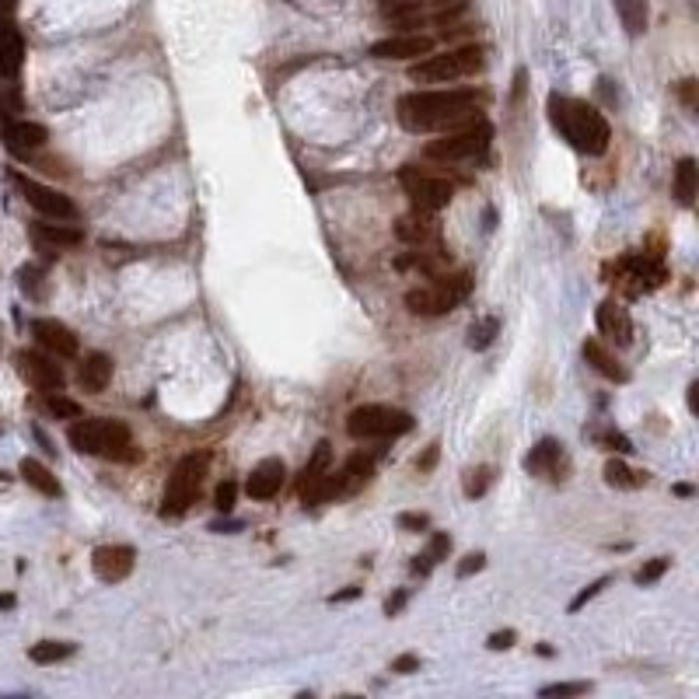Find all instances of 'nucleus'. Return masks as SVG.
Wrapping results in <instances>:
<instances>
[{"label": "nucleus", "mask_w": 699, "mask_h": 699, "mask_svg": "<svg viewBox=\"0 0 699 699\" xmlns=\"http://www.w3.org/2000/svg\"><path fill=\"white\" fill-rule=\"evenodd\" d=\"M480 101L472 88H423L402 95L396 116L409 133H448L480 120Z\"/></svg>", "instance_id": "f257e3e1"}, {"label": "nucleus", "mask_w": 699, "mask_h": 699, "mask_svg": "<svg viewBox=\"0 0 699 699\" xmlns=\"http://www.w3.org/2000/svg\"><path fill=\"white\" fill-rule=\"evenodd\" d=\"M549 120L556 126L563 140L588 154V158H601L609 151L612 140V126L601 116L591 101L584 99H567V95H549Z\"/></svg>", "instance_id": "f03ea898"}, {"label": "nucleus", "mask_w": 699, "mask_h": 699, "mask_svg": "<svg viewBox=\"0 0 699 699\" xmlns=\"http://www.w3.org/2000/svg\"><path fill=\"white\" fill-rule=\"evenodd\" d=\"M482 67H486V53L482 46L469 42L459 49H448V53H427L423 60H417L409 67V80L413 84H451L461 78H476Z\"/></svg>", "instance_id": "7ed1b4c3"}, {"label": "nucleus", "mask_w": 699, "mask_h": 699, "mask_svg": "<svg viewBox=\"0 0 699 699\" xmlns=\"http://www.w3.org/2000/svg\"><path fill=\"white\" fill-rule=\"evenodd\" d=\"M70 444L80 455H101V459H133V440H130V427L120 419H78L70 427Z\"/></svg>", "instance_id": "20e7f679"}, {"label": "nucleus", "mask_w": 699, "mask_h": 699, "mask_svg": "<svg viewBox=\"0 0 699 699\" xmlns=\"http://www.w3.org/2000/svg\"><path fill=\"white\" fill-rule=\"evenodd\" d=\"M413 430V417L406 409L396 406H357L350 417H346V434L357 440H385V438H402Z\"/></svg>", "instance_id": "39448f33"}, {"label": "nucleus", "mask_w": 699, "mask_h": 699, "mask_svg": "<svg viewBox=\"0 0 699 699\" xmlns=\"http://www.w3.org/2000/svg\"><path fill=\"white\" fill-rule=\"evenodd\" d=\"M207 465H210L207 451H193V455L179 459V465L168 476V490H164V500H161V518H179V514L189 511V503L200 493Z\"/></svg>", "instance_id": "423d86ee"}, {"label": "nucleus", "mask_w": 699, "mask_h": 699, "mask_svg": "<svg viewBox=\"0 0 699 699\" xmlns=\"http://www.w3.org/2000/svg\"><path fill=\"white\" fill-rule=\"evenodd\" d=\"M490 140H493V126L486 120H472L459 126V130H448L440 140L427 143V158L430 161H476L490 151Z\"/></svg>", "instance_id": "0eeeda50"}, {"label": "nucleus", "mask_w": 699, "mask_h": 699, "mask_svg": "<svg viewBox=\"0 0 699 699\" xmlns=\"http://www.w3.org/2000/svg\"><path fill=\"white\" fill-rule=\"evenodd\" d=\"M469 291H472V277L469 273L438 277V283H430V287L406 291V308L413 315H448V312H455L461 301L469 298Z\"/></svg>", "instance_id": "6e6552de"}, {"label": "nucleus", "mask_w": 699, "mask_h": 699, "mask_svg": "<svg viewBox=\"0 0 699 699\" xmlns=\"http://www.w3.org/2000/svg\"><path fill=\"white\" fill-rule=\"evenodd\" d=\"M399 182H402V189H406V196L413 200V207H417V210H427V214H438L440 207H448L451 196H455L451 182L440 179V175H430V172H419L413 164L402 168Z\"/></svg>", "instance_id": "1a4fd4ad"}, {"label": "nucleus", "mask_w": 699, "mask_h": 699, "mask_svg": "<svg viewBox=\"0 0 699 699\" xmlns=\"http://www.w3.org/2000/svg\"><path fill=\"white\" fill-rule=\"evenodd\" d=\"M15 182H18L21 196L28 200V207H36L42 217H53V220H74L78 217V207H74V200H70V196H63L60 189H49V185H42V182L21 175V172H15Z\"/></svg>", "instance_id": "9d476101"}, {"label": "nucleus", "mask_w": 699, "mask_h": 699, "mask_svg": "<svg viewBox=\"0 0 699 699\" xmlns=\"http://www.w3.org/2000/svg\"><path fill=\"white\" fill-rule=\"evenodd\" d=\"M15 364H18V375L25 385H32L36 392H60L63 388V367L57 364L53 357H42V354H36V350H21L18 357H15Z\"/></svg>", "instance_id": "9b49d317"}, {"label": "nucleus", "mask_w": 699, "mask_h": 699, "mask_svg": "<svg viewBox=\"0 0 699 699\" xmlns=\"http://www.w3.org/2000/svg\"><path fill=\"white\" fill-rule=\"evenodd\" d=\"M133 563H137L133 545H99V549L91 553V567H95L99 580H105V584L126 580L130 570H133Z\"/></svg>", "instance_id": "f8f14e48"}, {"label": "nucleus", "mask_w": 699, "mask_h": 699, "mask_svg": "<svg viewBox=\"0 0 699 699\" xmlns=\"http://www.w3.org/2000/svg\"><path fill=\"white\" fill-rule=\"evenodd\" d=\"M427 53H434L430 36H388L371 46V57L378 60H423Z\"/></svg>", "instance_id": "ddd939ff"}, {"label": "nucleus", "mask_w": 699, "mask_h": 699, "mask_svg": "<svg viewBox=\"0 0 699 699\" xmlns=\"http://www.w3.org/2000/svg\"><path fill=\"white\" fill-rule=\"evenodd\" d=\"M32 333H36V340H39L42 350H49L53 357H78L80 343L78 336L57 319H36L32 322Z\"/></svg>", "instance_id": "4468645a"}, {"label": "nucleus", "mask_w": 699, "mask_h": 699, "mask_svg": "<svg viewBox=\"0 0 699 699\" xmlns=\"http://www.w3.org/2000/svg\"><path fill=\"white\" fill-rule=\"evenodd\" d=\"M287 480V469L280 459H262L252 472H249V482H245V493L252 500H273L280 493V486Z\"/></svg>", "instance_id": "2eb2a0df"}, {"label": "nucleus", "mask_w": 699, "mask_h": 699, "mask_svg": "<svg viewBox=\"0 0 699 699\" xmlns=\"http://www.w3.org/2000/svg\"><path fill=\"white\" fill-rule=\"evenodd\" d=\"M595 319H598L601 336H609L616 346H630V343H633V319H630V312H626L622 304H616V301H601Z\"/></svg>", "instance_id": "dca6fc26"}, {"label": "nucleus", "mask_w": 699, "mask_h": 699, "mask_svg": "<svg viewBox=\"0 0 699 699\" xmlns=\"http://www.w3.org/2000/svg\"><path fill=\"white\" fill-rule=\"evenodd\" d=\"M396 235H399L402 241H409V245H417V249H427V245H438L440 224L434 220V214H427V210H413V214L399 217V224H396Z\"/></svg>", "instance_id": "f3484780"}, {"label": "nucleus", "mask_w": 699, "mask_h": 699, "mask_svg": "<svg viewBox=\"0 0 699 699\" xmlns=\"http://www.w3.org/2000/svg\"><path fill=\"white\" fill-rule=\"evenodd\" d=\"M32 238H36V245L46 256H57L60 249H78L84 235H80L78 228H70V224H36Z\"/></svg>", "instance_id": "a211bd4d"}, {"label": "nucleus", "mask_w": 699, "mask_h": 699, "mask_svg": "<svg viewBox=\"0 0 699 699\" xmlns=\"http://www.w3.org/2000/svg\"><path fill=\"white\" fill-rule=\"evenodd\" d=\"M4 140H7V147H11L15 154H28V151H39L42 143L49 140V133H46V126H39V122L11 120L4 126Z\"/></svg>", "instance_id": "6ab92c4d"}, {"label": "nucleus", "mask_w": 699, "mask_h": 699, "mask_svg": "<svg viewBox=\"0 0 699 699\" xmlns=\"http://www.w3.org/2000/svg\"><path fill=\"white\" fill-rule=\"evenodd\" d=\"M109 381H112V357H105V354H88V357L80 360L78 385L84 388V392L99 396V392L109 388Z\"/></svg>", "instance_id": "aec40b11"}, {"label": "nucleus", "mask_w": 699, "mask_h": 699, "mask_svg": "<svg viewBox=\"0 0 699 699\" xmlns=\"http://www.w3.org/2000/svg\"><path fill=\"white\" fill-rule=\"evenodd\" d=\"M25 60V42L15 25H0V78H18Z\"/></svg>", "instance_id": "412c9836"}, {"label": "nucleus", "mask_w": 699, "mask_h": 699, "mask_svg": "<svg viewBox=\"0 0 699 699\" xmlns=\"http://www.w3.org/2000/svg\"><path fill=\"white\" fill-rule=\"evenodd\" d=\"M559 459H563V444L553 438H545L532 448V455L524 459V469H528L532 476H545V472H556Z\"/></svg>", "instance_id": "4be33fe9"}, {"label": "nucleus", "mask_w": 699, "mask_h": 699, "mask_svg": "<svg viewBox=\"0 0 699 699\" xmlns=\"http://www.w3.org/2000/svg\"><path fill=\"white\" fill-rule=\"evenodd\" d=\"M584 357H588V364L598 371V375H605V378H612V381H630V371L622 367L620 360L612 357L605 346H601L598 340H588L584 343Z\"/></svg>", "instance_id": "5701e85b"}, {"label": "nucleus", "mask_w": 699, "mask_h": 699, "mask_svg": "<svg viewBox=\"0 0 699 699\" xmlns=\"http://www.w3.org/2000/svg\"><path fill=\"white\" fill-rule=\"evenodd\" d=\"M18 472H21V480L28 482L32 490H39L42 497H60V482H57V476H53V472H49L42 461L21 459Z\"/></svg>", "instance_id": "b1692460"}, {"label": "nucleus", "mask_w": 699, "mask_h": 699, "mask_svg": "<svg viewBox=\"0 0 699 699\" xmlns=\"http://www.w3.org/2000/svg\"><path fill=\"white\" fill-rule=\"evenodd\" d=\"M616 11H620L622 28H626L630 36H643V32H647L651 0H616Z\"/></svg>", "instance_id": "393cba45"}, {"label": "nucleus", "mask_w": 699, "mask_h": 699, "mask_svg": "<svg viewBox=\"0 0 699 699\" xmlns=\"http://www.w3.org/2000/svg\"><path fill=\"white\" fill-rule=\"evenodd\" d=\"M325 476H329V444L322 440L319 448H315V455H312V461L301 469V482H298L301 497H308V493H312V490H315Z\"/></svg>", "instance_id": "a878e982"}, {"label": "nucleus", "mask_w": 699, "mask_h": 699, "mask_svg": "<svg viewBox=\"0 0 699 699\" xmlns=\"http://www.w3.org/2000/svg\"><path fill=\"white\" fill-rule=\"evenodd\" d=\"M696 185H699V168L693 158H682L679 168H675V200L682 207H693L696 200Z\"/></svg>", "instance_id": "bb28decb"}, {"label": "nucleus", "mask_w": 699, "mask_h": 699, "mask_svg": "<svg viewBox=\"0 0 699 699\" xmlns=\"http://www.w3.org/2000/svg\"><path fill=\"white\" fill-rule=\"evenodd\" d=\"M70 654H74V643H67V640H42L28 651V658L36 664H57V661H67Z\"/></svg>", "instance_id": "cd10ccee"}, {"label": "nucleus", "mask_w": 699, "mask_h": 699, "mask_svg": "<svg viewBox=\"0 0 699 699\" xmlns=\"http://www.w3.org/2000/svg\"><path fill=\"white\" fill-rule=\"evenodd\" d=\"M605 482H609V486H620V490H637V486L647 482V472H630L622 461L609 459L605 461Z\"/></svg>", "instance_id": "c85d7f7f"}, {"label": "nucleus", "mask_w": 699, "mask_h": 699, "mask_svg": "<svg viewBox=\"0 0 699 699\" xmlns=\"http://www.w3.org/2000/svg\"><path fill=\"white\" fill-rule=\"evenodd\" d=\"M42 406H46L49 417H57V419H80V413H84L80 402L67 399V396H60V392H46Z\"/></svg>", "instance_id": "c756f323"}, {"label": "nucleus", "mask_w": 699, "mask_h": 699, "mask_svg": "<svg viewBox=\"0 0 699 699\" xmlns=\"http://www.w3.org/2000/svg\"><path fill=\"white\" fill-rule=\"evenodd\" d=\"M500 322L497 319H480L469 325V350H486L490 343L497 340Z\"/></svg>", "instance_id": "7c9ffc66"}, {"label": "nucleus", "mask_w": 699, "mask_h": 699, "mask_svg": "<svg viewBox=\"0 0 699 699\" xmlns=\"http://www.w3.org/2000/svg\"><path fill=\"white\" fill-rule=\"evenodd\" d=\"M381 15L399 21V25H413V21L419 18V7L409 4V0H381Z\"/></svg>", "instance_id": "2f4dec72"}, {"label": "nucleus", "mask_w": 699, "mask_h": 699, "mask_svg": "<svg viewBox=\"0 0 699 699\" xmlns=\"http://www.w3.org/2000/svg\"><path fill=\"white\" fill-rule=\"evenodd\" d=\"M486 486H490V469H486V465H480V469H469V472H465V486H461V490H465V497L469 500L482 497V493H486Z\"/></svg>", "instance_id": "473e14b6"}, {"label": "nucleus", "mask_w": 699, "mask_h": 699, "mask_svg": "<svg viewBox=\"0 0 699 699\" xmlns=\"http://www.w3.org/2000/svg\"><path fill=\"white\" fill-rule=\"evenodd\" d=\"M591 685L588 682H556V685H542L539 696H580V693H588Z\"/></svg>", "instance_id": "72a5a7b5"}, {"label": "nucleus", "mask_w": 699, "mask_h": 699, "mask_svg": "<svg viewBox=\"0 0 699 699\" xmlns=\"http://www.w3.org/2000/svg\"><path fill=\"white\" fill-rule=\"evenodd\" d=\"M664 570H668V559H664V556L651 559V563H643V567L637 570V584H654V580H658Z\"/></svg>", "instance_id": "f704fd0d"}, {"label": "nucleus", "mask_w": 699, "mask_h": 699, "mask_svg": "<svg viewBox=\"0 0 699 699\" xmlns=\"http://www.w3.org/2000/svg\"><path fill=\"white\" fill-rule=\"evenodd\" d=\"M235 497H238V486H235V482H231V480H228V482H220V486H217V493H214V507H217V511H224V514H228V511L235 507Z\"/></svg>", "instance_id": "c9c22d12"}, {"label": "nucleus", "mask_w": 699, "mask_h": 699, "mask_svg": "<svg viewBox=\"0 0 699 699\" xmlns=\"http://www.w3.org/2000/svg\"><path fill=\"white\" fill-rule=\"evenodd\" d=\"M448 553H451V535H448V532H434V535H430V545H427V556L434 559V563H440Z\"/></svg>", "instance_id": "e433bc0d"}, {"label": "nucleus", "mask_w": 699, "mask_h": 699, "mask_svg": "<svg viewBox=\"0 0 699 699\" xmlns=\"http://www.w3.org/2000/svg\"><path fill=\"white\" fill-rule=\"evenodd\" d=\"M605 584H609V577H601V580H595V584H588V588H584V591H580L577 598L570 601V612H580V609H584V605H588V601L595 598V595H598V591H601V588H605Z\"/></svg>", "instance_id": "4c0bfd02"}, {"label": "nucleus", "mask_w": 699, "mask_h": 699, "mask_svg": "<svg viewBox=\"0 0 699 699\" xmlns=\"http://www.w3.org/2000/svg\"><path fill=\"white\" fill-rule=\"evenodd\" d=\"M482 567H486V556H482V553H469V556L459 563V577H472V574H480Z\"/></svg>", "instance_id": "58836bf2"}, {"label": "nucleus", "mask_w": 699, "mask_h": 699, "mask_svg": "<svg viewBox=\"0 0 699 699\" xmlns=\"http://www.w3.org/2000/svg\"><path fill=\"white\" fill-rule=\"evenodd\" d=\"M486 647H490V651H507V647H514V630H503V633H493V637L486 640Z\"/></svg>", "instance_id": "ea45409f"}, {"label": "nucleus", "mask_w": 699, "mask_h": 699, "mask_svg": "<svg viewBox=\"0 0 699 699\" xmlns=\"http://www.w3.org/2000/svg\"><path fill=\"white\" fill-rule=\"evenodd\" d=\"M417 668H419L417 654H402V658L392 661V672H399V675H409V672H417Z\"/></svg>", "instance_id": "a19ab883"}, {"label": "nucleus", "mask_w": 699, "mask_h": 699, "mask_svg": "<svg viewBox=\"0 0 699 699\" xmlns=\"http://www.w3.org/2000/svg\"><path fill=\"white\" fill-rule=\"evenodd\" d=\"M601 440H605L612 451H620V455H630V451H633V444L622 438V434H601Z\"/></svg>", "instance_id": "79ce46f5"}, {"label": "nucleus", "mask_w": 699, "mask_h": 699, "mask_svg": "<svg viewBox=\"0 0 699 699\" xmlns=\"http://www.w3.org/2000/svg\"><path fill=\"white\" fill-rule=\"evenodd\" d=\"M399 524L402 528H409V532H419V528L430 524V518H427V514H399Z\"/></svg>", "instance_id": "37998d69"}, {"label": "nucleus", "mask_w": 699, "mask_h": 699, "mask_svg": "<svg viewBox=\"0 0 699 699\" xmlns=\"http://www.w3.org/2000/svg\"><path fill=\"white\" fill-rule=\"evenodd\" d=\"M438 448H440V444H430V448H427V455H423V459L417 461V469H419V472H427V469H434V461H438Z\"/></svg>", "instance_id": "c03bdc74"}, {"label": "nucleus", "mask_w": 699, "mask_h": 699, "mask_svg": "<svg viewBox=\"0 0 699 699\" xmlns=\"http://www.w3.org/2000/svg\"><path fill=\"white\" fill-rule=\"evenodd\" d=\"M434 567H438V563H434V559L427 556V553H423V556H417V559H413V574H430V570H434Z\"/></svg>", "instance_id": "a18cd8bd"}, {"label": "nucleus", "mask_w": 699, "mask_h": 699, "mask_svg": "<svg viewBox=\"0 0 699 699\" xmlns=\"http://www.w3.org/2000/svg\"><path fill=\"white\" fill-rule=\"evenodd\" d=\"M693 91H696V80H693V78H689V80H682V101H685L689 109L696 105V101H693Z\"/></svg>", "instance_id": "49530a36"}, {"label": "nucleus", "mask_w": 699, "mask_h": 699, "mask_svg": "<svg viewBox=\"0 0 699 699\" xmlns=\"http://www.w3.org/2000/svg\"><path fill=\"white\" fill-rule=\"evenodd\" d=\"M402 605H406V595H402V591H399L396 598H388V601H385V612H388V616H396V612H399Z\"/></svg>", "instance_id": "de8ad7c7"}, {"label": "nucleus", "mask_w": 699, "mask_h": 699, "mask_svg": "<svg viewBox=\"0 0 699 699\" xmlns=\"http://www.w3.org/2000/svg\"><path fill=\"white\" fill-rule=\"evenodd\" d=\"M689 409H693V413H699V385H696V381L689 385Z\"/></svg>", "instance_id": "09e8293b"}, {"label": "nucleus", "mask_w": 699, "mask_h": 699, "mask_svg": "<svg viewBox=\"0 0 699 699\" xmlns=\"http://www.w3.org/2000/svg\"><path fill=\"white\" fill-rule=\"evenodd\" d=\"M360 591L357 588H346V591H340V595H333V601H350V598H357Z\"/></svg>", "instance_id": "8fccbe9b"}, {"label": "nucleus", "mask_w": 699, "mask_h": 699, "mask_svg": "<svg viewBox=\"0 0 699 699\" xmlns=\"http://www.w3.org/2000/svg\"><path fill=\"white\" fill-rule=\"evenodd\" d=\"M675 493H679V497H693V486H685V482H682V486H675Z\"/></svg>", "instance_id": "3c124183"}, {"label": "nucleus", "mask_w": 699, "mask_h": 699, "mask_svg": "<svg viewBox=\"0 0 699 699\" xmlns=\"http://www.w3.org/2000/svg\"><path fill=\"white\" fill-rule=\"evenodd\" d=\"M15 605V595H0V609H11Z\"/></svg>", "instance_id": "603ef678"}]
</instances>
